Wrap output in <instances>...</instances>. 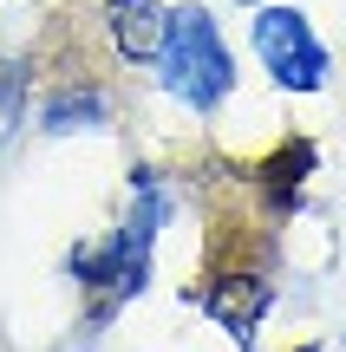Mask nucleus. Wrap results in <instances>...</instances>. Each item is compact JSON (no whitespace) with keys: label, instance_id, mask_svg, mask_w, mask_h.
<instances>
[{"label":"nucleus","instance_id":"obj_7","mask_svg":"<svg viewBox=\"0 0 346 352\" xmlns=\"http://www.w3.org/2000/svg\"><path fill=\"white\" fill-rule=\"evenodd\" d=\"M235 7H248V13H255V7H261V0H235Z\"/></svg>","mask_w":346,"mask_h":352},{"label":"nucleus","instance_id":"obj_3","mask_svg":"<svg viewBox=\"0 0 346 352\" xmlns=\"http://www.w3.org/2000/svg\"><path fill=\"white\" fill-rule=\"evenodd\" d=\"M105 26H111L118 59H131V65H157L164 33H170V7H164V0H105Z\"/></svg>","mask_w":346,"mask_h":352},{"label":"nucleus","instance_id":"obj_1","mask_svg":"<svg viewBox=\"0 0 346 352\" xmlns=\"http://www.w3.org/2000/svg\"><path fill=\"white\" fill-rule=\"evenodd\" d=\"M157 78H164V91L183 104V111H196V118H209L235 91V52H229L216 13H209L203 0H177V7H170Z\"/></svg>","mask_w":346,"mask_h":352},{"label":"nucleus","instance_id":"obj_6","mask_svg":"<svg viewBox=\"0 0 346 352\" xmlns=\"http://www.w3.org/2000/svg\"><path fill=\"white\" fill-rule=\"evenodd\" d=\"M307 170H314V144H307V138H301V144H281V151L261 164V176H268V196L288 209V202L301 196V183H307Z\"/></svg>","mask_w":346,"mask_h":352},{"label":"nucleus","instance_id":"obj_5","mask_svg":"<svg viewBox=\"0 0 346 352\" xmlns=\"http://www.w3.org/2000/svg\"><path fill=\"white\" fill-rule=\"evenodd\" d=\"M105 118H111V98H105L98 85H65V91H52V98L39 104V131H46V138L105 131Z\"/></svg>","mask_w":346,"mask_h":352},{"label":"nucleus","instance_id":"obj_4","mask_svg":"<svg viewBox=\"0 0 346 352\" xmlns=\"http://www.w3.org/2000/svg\"><path fill=\"white\" fill-rule=\"evenodd\" d=\"M268 300H274V287H268L261 274H229L216 294H209V314H216L222 327L248 346V340H255V320L268 314Z\"/></svg>","mask_w":346,"mask_h":352},{"label":"nucleus","instance_id":"obj_2","mask_svg":"<svg viewBox=\"0 0 346 352\" xmlns=\"http://www.w3.org/2000/svg\"><path fill=\"white\" fill-rule=\"evenodd\" d=\"M248 46H255L261 72L281 91H321L334 78V52H327V39L314 33V20L301 7H268L261 0L255 20H248Z\"/></svg>","mask_w":346,"mask_h":352}]
</instances>
